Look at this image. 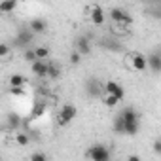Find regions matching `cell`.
<instances>
[{
  "label": "cell",
  "instance_id": "1",
  "mask_svg": "<svg viewBox=\"0 0 161 161\" xmlns=\"http://www.w3.org/2000/svg\"><path fill=\"white\" fill-rule=\"evenodd\" d=\"M119 116H121V121H123V135L135 136L140 129V114L133 106H127L119 112Z\"/></svg>",
  "mask_w": 161,
  "mask_h": 161
},
{
  "label": "cell",
  "instance_id": "2",
  "mask_svg": "<svg viewBox=\"0 0 161 161\" xmlns=\"http://www.w3.org/2000/svg\"><path fill=\"white\" fill-rule=\"evenodd\" d=\"M76 116H78L76 104H72V103L63 104L61 110H59V114H57V123H59V127H66L68 123H72V121L76 119Z\"/></svg>",
  "mask_w": 161,
  "mask_h": 161
},
{
  "label": "cell",
  "instance_id": "3",
  "mask_svg": "<svg viewBox=\"0 0 161 161\" xmlns=\"http://www.w3.org/2000/svg\"><path fill=\"white\" fill-rule=\"evenodd\" d=\"M125 64H127V68H131L135 72H144L146 70V57L138 51H129V53H125Z\"/></svg>",
  "mask_w": 161,
  "mask_h": 161
},
{
  "label": "cell",
  "instance_id": "4",
  "mask_svg": "<svg viewBox=\"0 0 161 161\" xmlns=\"http://www.w3.org/2000/svg\"><path fill=\"white\" fill-rule=\"evenodd\" d=\"M87 157L91 161H110V150L104 144H93L87 150Z\"/></svg>",
  "mask_w": 161,
  "mask_h": 161
},
{
  "label": "cell",
  "instance_id": "5",
  "mask_svg": "<svg viewBox=\"0 0 161 161\" xmlns=\"http://www.w3.org/2000/svg\"><path fill=\"white\" fill-rule=\"evenodd\" d=\"M110 19H112V25H121V27H131V23H133V17L121 8H112Z\"/></svg>",
  "mask_w": 161,
  "mask_h": 161
},
{
  "label": "cell",
  "instance_id": "6",
  "mask_svg": "<svg viewBox=\"0 0 161 161\" xmlns=\"http://www.w3.org/2000/svg\"><path fill=\"white\" fill-rule=\"evenodd\" d=\"M86 91H87L89 97H93V99H101V97L104 95L103 82H101V80H97V78H87V80H86Z\"/></svg>",
  "mask_w": 161,
  "mask_h": 161
},
{
  "label": "cell",
  "instance_id": "7",
  "mask_svg": "<svg viewBox=\"0 0 161 161\" xmlns=\"http://www.w3.org/2000/svg\"><path fill=\"white\" fill-rule=\"evenodd\" d=\"M87 15H89V21H91L93 25H97V27L104 25V21H106V12H104V8L99 6V4L89 6V8H87Z\"/></svg>",
  "mask_w": 161,
  "mask_h": 161
},
{
  "label": "cell",
  "instance_id": "8",
  "mask_svg": "<svg viewBox=\"0 0 161 161\" xmlns=\"http://www.w3.org/2000/svg\"><path fill=\"white\" fill-rule=\"evenodd\" d=\"M103 87H104V93H106V95H112V97H116L118 101H121V99L125 97L123 86L118 84V82H114V80H108V82H104Z\"/></svg>",
  "mask_w": 161,
  "mask_h": 161
},
{
  "label": "cell",
  "instance_id": "9",
  "mask_svg": "<svg viewBox=\"0 0 161 161\" xmlns=\"http://www.w3.org/2000/svg\"><path fill=\"white\" fill-rule=\"evenodd\" d=\"M32 38H34V34H32L29 29H23V31L17 32V36H15V40H14V46H15V47H21V49H27V47L32 44Z\"/></svg>",
  "mask_w": 161,
  "mask_h": 161
},
{
  "label": "cell",
  "instance_id": "10",
  "mask_svg": "<svg viewBox=\"0 0 161 161\" xmlns=\"http://www.w3.org/2000/svg\"><path fill=\"white\" fill-rule=\"evenodd\" d=\"M74 51L80 53V55H89L91 53V40H89V36H86V34L78 36L74 40Z\"/></svg>",
  "mask_w": 161,
  "mask_h": 161
},
{
  "label": "cell",
  "instance_id": "11",
  "mask_svg": "<svg viewBox=\"0 0 161 161\" xmlns=\"http://www.w3.org/2000/svg\"><path fill=\"white\" fill-rule=\"evenodd\" d=\"M146 68H150L153 74L161 72V53L159 51H153L146 57Z\"/></svg>",
  "mask_w": 161,
  "mask_h": 161
},
{
  "label": "cell",
  "instance_id": "12",
  "mask_svg": "<svg viewBox=\"0 0 161 161\" xmlns=\"http://www.w3.org/2000/svg\"><path fill=\"white\" fill-rule=\"evenodd\" d=\"M29 31H31L32 34H42V32H46V31H47V23H46V19H42V17H34V19H31V23H29Z\"/></svg>",
  "mask_w": 161,
  "mask_h": 161
},
{
  "label": "cell",
  "instance_id": "13",
  "mask_svg": "<svg viewBox=\"0 0 161 161\" xmlns=\"http://www.w3.org/2000/svg\"><path fill=\"white\" fill-rule=\"evenodd\" d=\"M31 70L38 78H47V61H34L31 64Z\"/></svg>",
  "mask_w": 161,
  "mask_h": 161
},
{
  "label": "cell",
  "instance_id": "14",
  "mask_svg": "<svg viewBox=\"0 0 161 161\" xmlns=\"http://www.w3.org/2000/svg\"><path fill=\"white\" fill-rule=\"evenodd\" d=\"M101 44H103L104 49H110V51H121V49H123V46H121L114 36H110V38H103Z\"/></svg>",
  "mask_w": 161,
  "mask_h": 161
},
{
  "label": "cell",
  "instance_id": "15",
  "mask_svg": "<svg viewBox=\"0 0 161 161\" xmlns=\"http://www.w3.org/2000/svg\"><path fill=\"white\" fill-rule=\"evenodd\" d=\"M8 84H10V87H25V84H27V78L23 76V74H12L10 76V80H8Z\"/></svg>",
  "mask_w": 161,
  "mask_h": 161
},
{
  "label": "cell",
  "instance_id": "16",
  "mask_svg": "<svg viewBox=\"0 0 161 161\" xmlns=\"http://www.w3.org/2000/svg\"><path fill=\"white\" fill-rule=\"evenodd\" d=\"M44 114H46V103H44V101L34 103L32 112H31V118H32V119H36V118H42Z\"/></svg>",
  "mask_w": 161,
  "mask_h": 161
},
{
  "label": "cell",
  "instance_id": "17",
  "mask_svg": "<svg viewBox=\"0 0 161 161\" xmlns=\"http://www.w3.org/2000/svg\"><path fill=\"white\" fill-rule=\"evenodd\" d=\"M47 78H53V80L61 78V64L59 63H49L47 61Z\"/></svg>",
  "mask_w": 161,
  "mask_h": 161
},
{
  "label": "cell",
  "instance_id": "18",
  "mask_svg": "<svg viewBox=\"0 0 161 161\" xmlns=\"http://www.w3.org/2000/svg\"><path fill=\"white\" fill-rule=\"evenodd\" d=\"M15 8H17L15 0H2L0 2V14H12Z\"/></svg>",
  "mask_w": 161,
  "mask_h": 161
},
{
  "label": "cell",
  "instance_id": "19",
  "mask_svg": "<svg viewBox=\"0 0 161 161\" xmlns=\"http://www.w3.org/2000/svg\"><path fill=\"white\" fill-rule=\"evenodd\" d=\"M32 49H34L36 61H47L49 59V49L46 46H38V47H32Z\"/></svg>",
  "mask_w": 161,
  "mask_h": 161
},
{
  "label": "cell",
  "instance_id": "20",
  "mask_svg": "<svg viewBox=\"0 0 161 161\" xmlns=\"http://www.w3.org/2000/svg\"><path fill=\"white\" fill-rule=\"evenodd\" d=\"M101 103H103L104 106H108V108H116V106L119 104V101H118L116 97H112V95H106V93L101 97Z\"/></svg>",
  "mask_w": 161,
  "mask_h": 161
},
{
  "label": "cell",
  "instance_id": "21",
  "mask_svg": "<svg viewBox=\"0 0 161 161\" xmlns=\"http://www.w3.org/2000/svg\"><path fill=\"white\" fill-rule=\"evenodd\" d=\"M112 34L116 36H125V34H129V27H121V25H112Z\"/></svg>",
  "mask_w": 161,
  "mask_h": 161
},
{
  "label": "cell",
  "instance_id": "22",
  "mask_svg": "<svg viewBox=\"0 0 161 161\" xmlns=\"http://www.w3.org/2000/svg\"><path fill=\"white\" fill-rule=\"evenodd\" d=\"M23 59L27 61V63H34L36 61V55H34V49L32 47H27V49H23Z\"/></svg>",
  "mask_w": 161,
  "mask_h": 161
},
{
  "label": "cell",
  "instance_id": "23",
  "mask_svg": "<svg viewBox=\"0 0 161 161\" xmlns=\"http://www.w3.org/2000/svg\"><path fill=\"white\" fill-rule=\"evenodd\" d=\"M15 142H17L19 146H27V144L31 142V138H29L27 133H17V135H15Z\"/></svg>",
  "mask_w": 161,
  "mask_h": 161
},
{
  "label": "cell",
  "instance_id": "24",
  "mask_svg": "<svg viewBox=\"0 0 161 161\" xmlns=\"http://www.w3.org/2000/svg\"><path fill=\"white\" fill-rule=\"evenodd\" d=\"M114 131H116L118 135H123V121H121V116H119V114L114 118Z\"/></svg>",
  "mask_w": 161,
  "mask_h": 161
},
{
  "label": "cell",
  "instance_id": "25",
  "mask_svg": "<svg viewBox=\"0 0 161 161\" xmlns=\"http://www.w3.org/2000/svg\"><path fill=\"white\" fill-rule=\"evenodd\" d=\"M10 53H12V46H10V44H6V42H2V44H0V59L8 57Z\"/></svg>",
  "mask_w": 161,
  "mask_h": 161
},
{
  "label": "cell",
  "instance_id": "26",
  "mask_svg": "<svg viewBox=\"0 0 161 161\" xmlns=\"http://www.w3.org/2000/svg\"><path fill=\"white\" fill-rule=\"evenodd\" d=\"M29 161H47V155L44 152H32L31 157H29Z\"/></svg>",
  "mask_w": 161,
  "mask_h": 161
},
{
  "label": "cell",
  "instance_id": "27",
  "mask_svg": "<svg viewBox=\"0 0 161 161\" xmlns=\"http://www.w3.org/2000/svg\"><path fill=\"white\" fill-rule=\"evenodd\" d=\"M8 123H10L12 127H17V125L21 123V118H19L17 114H10V118H8Z\"/></svg>",
  "mask_w": 161,
  "mask_h": 161
},
{
  "label": "cell",
  "instance_id": "28",
  "mask_svg": "<svg viewBox=\"0 0 161 161\" xmlns=\"http://www.w3.org/2000/svg\"><path fill=\"white\" fill-rule=\"evenodd\" d=\"M10 95L21 97V95H25V87H10Z\"/></svg>",
  "mask_w": 161,
  "mask_h": 161
},
{
  "label": "cell",
  "instance_id": "29",
  "mask_svg": "<svg viewBox=\"0 0 161 161\" xmlns=\"http://www.w3.org/2000/svg\"><path fill=\"white\" fill-rule=\"evenodd\" d=\"M70 63H72V64H80V63H82V55L76 53V51H72V53H70Z\"/></svg>",
  "mask_w": 161,
  "mask_h": 161
},
{
  "label": "cell",
  "instance_id": "30",
  "mask_svg": "<svg viewBox=\"0 0 161 161\" xmlns=\"http://www.w3.org/2000/svg\"><path fill=\"white\" fill-rule=\"evenodd\" d=\"M153 153H155V155H159V153H161V140H159V138L153 142Z\"/></svg>",
  "mask_w": 161,
  "mask_h": 161
},
{
  "label": "cell",
  "instance_id": "31",
  "mask_svg": "<svg viewBox=\"0 0 161 161\" xmlns=\"http://www.w3.org/2000/svg\"><path fill=\"white\" fill-rule=\"evenodd\" d=\"M127 161H142V159H140L138 155H129V157H127Z\"/></svg>",
  "mask_w": 161,
  "mask_h": 161
}]
</instances>
